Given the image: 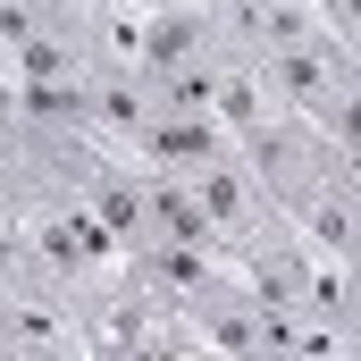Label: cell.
<instances>
[{
    "label": "cell",
    "instance_id": "obj_1",
    "mask_svg": "<svg viewBox=\"0 0 361 361\" xmlns=\"http://www.w3.org/2000/svg\"><path fill=\"white\" fill-rule=\"evenodd\" d=\"M219 152H235V135H227L219 118H202V109H152L126 160H135V169H169V177H185V169H202V160H219Z\"/></svg>",
    "mask_w": 361,
    "mask_h": 361
},
{
    "label": "cell",
    "instance_id": "obj_2",
    "mask_svg": "<svg viewBox=\"0 0 361 361\" xmlns=\"http://www.w3.org/2000/svg\"><path fill=\"white\" fill-rule=\"evenodd\" d=\"M227 269H235V261H219V252H202V244H160V235L126 244V277H135L143 294H160V302H185V294L219 286Z\"/></svg>",
    "mask_w": 361,
    "mask_h": 361
},
{
    "label": "cell",
    "instance_id": "obj_3",
    "mask_svg": "<svg viewBox=\"0 0 361 361\" xmlns=\"http://www.w3.org/2000/svg\"><path fill=\"white\" fill-rule=\"evenodd\" d=\"M0 361H85V345L76 336H25V345H8Z\"/></svg>",
    "mask_w": 361,
    "mask_h": 361
},
{
    "label": "cell",
    "instance_id": "obj_4",
    "mask_svg": "<svg viewBox=\"0 0 361 361\" xmlns=\"http://www.w3.org/2000/svg\"><path fill=\"white\" fill-rule=\"evenodd\" d=\"M227 361H302V353H227Z\"/></svg>",
    "mask_w": 361,
    "mask_h": 361
}]
</instances>
